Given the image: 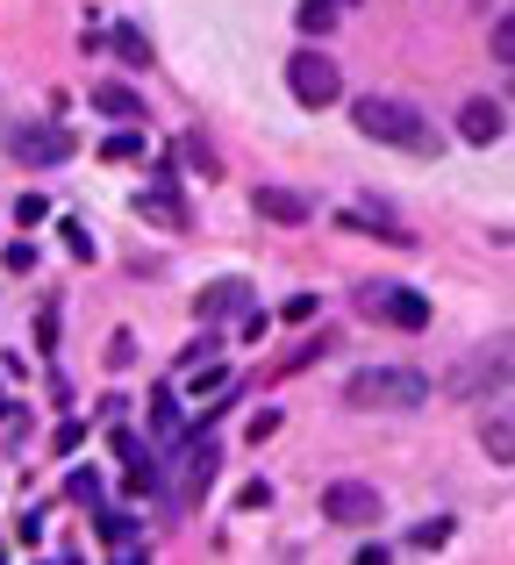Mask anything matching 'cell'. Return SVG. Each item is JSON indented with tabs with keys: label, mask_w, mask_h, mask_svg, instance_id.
I'll use <instances>...</instances> for the list:
<instances>
[{
	"label": "cell",
	"mask_w": 515,
	"mask_h": 565,
	"mask_svg": "<svg viewBox=\"0 0 515 565\" xmlns=\"http://www.w3.org/2000/svg\"><path fill=\"white\" fill-rule=\"evenodd\" d=\"M151 429H158L165 444L186 429V408H180V394H172V386H158V394H151Z\"/></svg>",
	"instance_id": "cell-16"
},
{
	"label": "cell",
	"mask_w": 515,
	"mask_h": 565,
	"mask_svg": "<svg viewBox=\"0 0 515 565\" xmlns=\"http://www.w3.org/2000/svg\"><path fill=\"white\" fill-rule=\"evenodd\" d=\"M437 544H451V515H430V523L408 530V552H437Z\"/></svg>",
	"instance_id": "cell-22"
},
{
	"label": "cell",
	"mask_w": 515,
	"mask_h": 565,
	"mask_svg": "<svg viewBox=\"0 0 515 565\" xmlns=\"http://www.w3.org/2000/svg\"><path fill=\"white\" fill-rule=\"evenodd\" d=\"M502 108H494V100H465V108H459V137L465 143H502Z\"/></svg>",
	"instance_id": "cell-12"
},
{
	"label": "cell",
	"mask_w": 515,
	"mask_h": 565,
	"mask_svg": "<svg viewBox=\"0 0 515 565\" xmlns=\"http://www.w3.org/2000/svg\"><path fill=\"white\" fill-rule=\"evenodd\" d=\"M351 122H358L365 143H394V151H408V158H437V151H444V137L430 129V115L408 108V100H394V94L351 100Z\"/></svg>",
	"instance_id": "cell-1"
},
{
	"label": "cell",
	"mask_w": 515,
	"mask_h": 565,
	"mask_svg": "<svg viewBox=\"0 0 515 565\" xmlns=\"http://www.w3.org/2000/svg\"><path fill=\"white\" fill-rule=\"evenodd\" d=\"M115 57H122V65H151V36H143V29H115Z\"/></svg>",
	"instance_id": "cell-20"
},
{
	"label": "cell",
	"mask_w": 515,
	"mask_h": 565,
	"mask_svg": "<svg viewBox=\"0 0 515 565\" xmlns=\"http://www.w3.org/2000/svg\"><path fill=\"white\" fill-rule=\"evenodd\" d=\"M186 386H194V408H201V401H215L223 386H237V380H229L215 359H201V365H186Z\"/></svg>",
	"instance_id": "cell-18"
},
{
	"label": "cell",
	"mask_w": 515,
	"mask_h": 565,
	"mask_svg": "<svg viewBox=\"0 0 515 565\" xmlns=\"http://www.w3.org/2000/svg\"><path fill=\"white\" fill-rule=\"evenodd\" d=\"M8 273H36V244H8Z\"/></svg>",
	"instance_id": "cell-28"
},
{
	"label": "cell",
	"mask_w": 515,
	"mask_h": 565,
	"mask_svg": "<svg viewBox=\"0 0 515 565\" xmlns=\"http://www.w3.org/2000/svg\"><path fill=\"white\" fill-rule=\"evenodd\" d=\"M336 8H344V0H301V8H293V29H301V36H330Z\"/></svg>",
	"instance_id": "cell-17"
},
{
	"label": "cell",
	"mask_w": 515,
	"mask_h": 565,
	"mask_svg": "<svg viewBox=\"0 0 515 565\" xmlns=\"http://www.w3.org/2000/svg\"><path fill=\"white\" fill-rule=\"evenodd\" d=\"M180 151H186V158H194V166H201V172H208V180H215V172H223V158H215V143H208V137H201V129H186V143H180Z\"/></svg>",
	"instance_id": "cell-23"
},
{
	"label": "cell",
	"mask_w": 515,
	"mask_h": 565,
	"mask_svg": "<svg viewBox=\"0 0 515 565\" xmlns=\"http://www.w3.org/2000/svg\"><path fill=\"white\" fill-rule=\"evenodd\" d=\"M287 94L301 100V108H330V100L344 94V72H336V57L315 51V43H308V51H293V57H287Z\"/></svg>",
	"instance_id": "cell-4"
},
{
	"label": "cell",
	"mask_w": 515,
	"mask_h": 565,
	"mask_svg": "<svg viewBox=\"0 0 515 565\" xmlns=\"http://www.w3.org/2000/svg\"><path fill=\"white\" fill-rule=\"evenodd\" d=\"M480 451H487V466H515V408L508 401L480 408Z\"/></svg>",
	"instance_id": "cell-10"
},
{
	"label": "cell",
	"mask_w": 515,
	"mask_h": 565,
	"mask_svg": "<svg viewBox=\"0 0 515 565\" xmlns=\"http://www.w3.org/2000/svg\"><path fill=\"white\" fill-rule=\"evenodd\" d=\"M65 494H72V501H100V472H72Z\"/></svg>",
	"instance_id": "cell-26"
},
{
	"label": "cell",
	"mask_w": 515,
	"mask_h": 565,
	"mask_svg": "<svg viewBox=\"0 0 515 565\" xmlns=\"http://www.w3.org/2000/svg\"><path fill=\"white\" fill-rule=\"evenodd\" d=\"M279 316H287V322H308V316H315V294H293V301L279 308Z\"/></svg>",
	"instance_id": "cell-30"
},
{
	"label": "cell",
	"mask_w": 515,
	"mask_h": 565,
	"mask_svg": "<svg viewBox=\"0 0 515 565\" xmlns=\"http://www.w3.org/2000/svg\"><path fill=\"white\" fill-rule=\"evenodd\" d=\"M379 515H387V501H379L373 480H330V487H322V523H336V530H373Z\"/></svg>",
	"instance_id": "cell-5"
},
{
	"label": "cell",
	"mask_w": 515,
	"mask_h": 565,
	"mask_svg": "<svg viewBox=\"0 0 515 565\" xmlns=\"http://www.w3.org/2000/svg\"><path fill=\"white\" fill-rule=\"evenodd\" d=\"M65 244H72V258H94V236H86V222H65Z\"/></svg>",
	"instance_id": "cell-27"
},
{
	"label": "cell",
	"mask_w": 515,
	"mask_h": 565,
	"mask_svg": "<svg viewBox=\"0 0 515 565\" xmlns=\"http://www.w3.org/2000/svg\"><path fill=\"white\" fill-rule=\"evenodd\" d=\"M137 215L143 222H165V230H186V201H180V180H151L137 193Z\"/></svg>",
	"instance_id": "cell-11"
},
{
	"label": "cell",
	"mask_w": 515,
	"mask_h": 565,
	"mask_svg": "<svg viewBox=\"0 0 515 565\" xmlns=\"http://www.w3.org/2000/svg\"><path fill=\"white\" fill-rule=\"evenodd\" d=\"M344 401L351 408H422L430 373H416V365H365V373L344 380Z\"/></svg>",
	"instance_id": "cell-3"
},
{
	"label": "cell",
	"mask_w": 515,
	"mask_h": 565,
	"mask_svg": "<svg viewBox=\"0 0 515 565\" xmlns=\"http://www.w3.org/2000/svg\"><path fill=\"white\" fill-rule=\"evenodd\" d=\"M86 100H94L100 115H115V122H143V100L129 94L122 79H94V94H86Z\"/></svg>",
	"instance_id": "cell-15"
},
{
	"label": "cell",
	"mask_w": 515,
	"mask_h": 565,
	"mask_svg": "<svg viewBox=\"0 0 515 565\" xmlns=\"http://www.w3.org/2000/svg\"><path fill=\"white\" fill-rule=\"evenodd\" d=\"M43 215H51V201H43V193H22V201H14V222H22V230H29V222H43Z\"/></svg>",
	"instance_id": "cell-25"
},
{
	"label": "cell",
	"mask_w": 515,
	"mask_h": 565,
	"mask_svg": "<svg viewBox=\"0 0 515 565\" xmlns=\"http://www.w3.org/2000/svg\"><path fill=\"white\" fill-rule=\"evenodd\" d=\"M215 466H223V451H215V437H194L180 451V501H201L215 487Z\"/></svg>",
	"instance_id": "cell-9"
},
{
	"label": "cell",
	"mask_w": 515,
	"mask_h": 565,
	"mask_svg": "<svg viewBox=\"0 0 515 565\" xmlns=\"http://www.w3.org/2000/svg\"><path fill=\"white\" fill-rule=\"evenodd\" d=\"M358 308L394 322V330H430V294H416V287H358Z\"/></svg>",
	"instance_id": "cell-6"
},
{
	"label": "cell",
	"mask_w": 515,
	"mask_h": 565,
	"mask_svg": "<svg viewBox=\"0 0 515 565\" xmlns=\"http://www.w3.org/2000/svg\"><path fill=\"white\" fill-rule=\"evenodd\" d=\"M258 215L265 222H308V215H315V201L293 193V186H258Z\"/></svg>",
	"instance_id": "cell-13"
},
{
	"label": "cell",
	"mask_w": 515,
	"mask_h": 565,
	"mask_svg": "<svg viewBox=\"0 0 515 565\" xmlns=\"http://www.w3.org/2000/svg\"><path fill=\"white\" fill-rule=\"evenodd\" d=\"M100 544H108V552H122V558H137L143 552V530H137V515H122V509H100Z\"/></svg>",
	"instance_id": "cell-14"
},
{
	"label": "cell",
	"mask_w": 515,
	"mask_h": 565,
	"mask_svg": "<svg viewBox=\"0 0 515 565\" xmlns=\"http://www.w3.org/2000/svg\"><path fill=\"white\" fill-rule=\"evenodd\" d=\"M502 386H515V330H494V337H480V344L465 351L459 365H451L444 394H451V401H494Z\"/></svg>",
	"instance_id": "cell-2"
},
{
	"label": "cell",
	"mask_w": 515,
	"mask_h": 565,
	"mask_svg": "<svg viewBox=\"0 0 515 565\" xmlns=\"http://www.w3.org/2000/svg\"><path fill=\"white\" fill-rule=\"evenodd\" d=\"M100 158H108V166H129V158H143V129H115V137L100 143Z\"/></svg>",
	"instance_id": "cell-21"
},
{
	"label": "cell",
	"mask_w": 515,
	"mask_h": 565,
	"mask_svg": "<svg viewBox=\"0 0 515 565\" xmlns=\"http://www.w3.org/2000/svg\"><path fill=\"white\" fill-rule=\"evenodd\" d=\"M487 51H494V65H515V8L494 14V29H487Z\"/></svg>",
	"instance_id": "cell-19"
},
{
	"label": "cell",
	"mask_w": 515,
	"mask_h": 565,
	"mask_svg": "<svg viewBox=\"0 0 515 565\" xmlns=\"http://www.w3.org/2000/svg\"><path fill=\"white\" fill-rule=\"evenodd\" d=\"M8 158H14V166H65V158H72V129L29 122V129H14V137H8Z\"/></svg>",
	"instance_id": "cell-7"
},
{
	"label": "cell",
	"mask_w": 515,
	"mask_h": 565,
	"mask_svg": "<svg viewBox=\"0 0 515 565\" xmlns=\"http://www.w3.org/2000/svg\"><path fill=\"white\" fill-rule=\"evenodd\" d=\"M251 308H258V294L244 279H208L201 287V322H244Z\"/></svg>",
	"instance_id": "cell-8"
},
{
	"label": "cell",
	"mask_w": 515,
	"mask_h": 565,
	"mask_svg": "<svg viewBox=\"0 0 515 565\" xmlns=\"http://www.w3.org/2000/svg\"><path fill=\"white\" fill-rule=\"evenodd\" d=\"M51 444H57V451H79V444H86V423H57Z\"/></svg>",
	"instance_id": "cell-29"
},
{
	"label": "cell",
	"mask_w": 515,
	"mask_h": 565,
	"mask_svg": "<svg viewBox=\"0 0 515 565\" xmlns=\"http://www.w3.org/2000/svg\"><path fill=\"white\" fill-rule=\"evenodd\" d=\"M129 359H137V337L115 330V337H108V365H115V373H129Z\"/></svg>",
	"instance_id": "cell-24"
},
{
	"label": "cell",
	"mask_w": 515,
	"mask_h": 565,
	"mask_svg": "<svg viewBox=\"0 0 515 565\" xmlns=\"http://www.w3.org/2000/svg\"><path fill=\"white\" fill-rule=\"evenodd\" d=\"M0 415H14V408H8V394H0Z\"/></svg>",
	"instance_id": "cell-31"
}]
</instances>
